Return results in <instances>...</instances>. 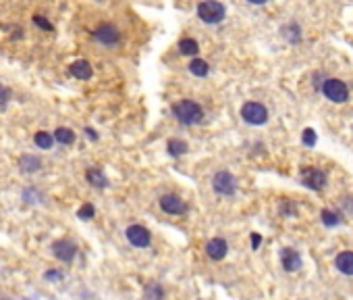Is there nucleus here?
Returning a JSON list of instances; mask_svg holds the SVG:
<instances>
[{
  "label": "nucleus",
  "instance_id": "obj_1",
  "mask_svg": "<svg viewBox=\"0 0 353 300\" xmlns=\"http://www.w3.org/2000/svg\"><path fill=\"white\" fill-rule=\"evenodd\" d=\"M91 40L102 48H116L123 42V32L110 21H102L89 32Z\"/></svg>",
  "mask_w": 353,
  "mask_h": 300
},
{
  "label": "nucleus",
  "instance_id": "obj_2",
  "mask_svg": "<svg viewBox=\"0 0 353 300\" xmlns=\"http://www.w3.org/2000/svg\"><path fill=\"white\" fill-rule=\"evenodd\" d=\"M173 115L185 125H196L202 121L204 109L196 100H179L173 104Z\"/></svg>",
  "mask_w": 353,
  "mask_h": 300
},
{
  "label": "nucleus",
  "instance_id": "obj_3",
  "mask_svg": "<svg viewBox=\"0 0 353 300\" xmlns=\"http://www.w3.org/2000/svg\"><path fill=\"white\" fill-rule=\"evenodd\" d=\"M241 117H243V121L249 123V125H264L268 121V109L262 102L249 100L241 106Z\"/></svg>",
  "mask_w": 353,
  "mask_h": 300
},
{
  "label": "nucleus",
  "instance_id": "obj_4",
  "mask_svg": "<svg viewBox=\"0 0 353 300\" xmlns=\"http://www.w3.org/2000/svg\"><path fill=\"white\" fill-rule=\"evenodd\" d=\"M322 92L324 96L331 100V102H347L349 100V88L345 81L341 79H335V77H328L324 83H322Z\"/></svg>",
  "mask_w": 353,
  "mask_h": 300
},
{
  "label": "nucleus",
  "instance_id": "obj_5",
  "mask_svg": "<svg viewBox=\"0 0 353 300\" xmlns=\"http://www.w3.org/2000/svg\"><path fill=\"white\" fill-rule=\"evenodd\" d=\"M198 17L204 23H220L224 19V7L216 0H204L198 7Z\"/></svg>",
  "mask_w": 353,
  "mask_h": 300
},
{
  "label": "nucleus",
  "instance_id": "obj_6",
  "mask_svg": "<svg viewBox=\"0 0 353 300\" xmlns=\"http://www.w3.org/2000/svg\"><path fill=\"white\" fill-rule=\"evenodd\" d=\"M212 188L222 196H233L237 192V179L229 171H218L212 177Z\"/></svg>",
  "mask_w": 353,
  "mask_h": 300
},
{
  "label": "nucleus",
  "instance_id": "obj_7",
  "mask_svg": "<svg viewBox=\"0 0 353 300\" xmlns=\"http://www.w3.org/2000/svg\"><path fill=\"white\" fill-rule=\"evenodd\" d=\"M301 179H303V184L312 190H322L328 182V177L322 169H318V167H303L301 169Z\"/></svg>",
  "mask_w": 353,
  "mask_h": 300
},
{
  "label": "nucleus",
  "instance_id": "obj_8",
  "mask_svg": "<svg viewBox=\"0 0 353 300\" xmlns=\"http://www.w3.org/2000/svg\"><path fill=\"white\" fill-rule=\"evenodd\" d=\"M125 235H127V240H129V244L135 246V248H148L150 242H152V235L144 225H129L125 231Z\"/></svg>",
  "mask_w": 353,
  "mask_h": 300
},
{
  "label": "nucleus",
  "instance_id": "obj_9",
  "mask_svg": "<svg viewBox=\"0 0 353 300\" xmlns=\"http://www.w3.org/2000/svg\"><path fill=\"white\" fill-rule=\"evenodd\" d=\"M52 254L62 263H71L77 254V246H75V242H71V240H56L52 244Z\"/></svg>",
  "mask_w": 353,
  "mask_h": 300
},
{
  "label": "nucleus",
  "instance_id": "obj_10",
  "mask_svg": "<svg viewBox=\"0 0 353 300\" xmlns=\"http://www.w3.org/2000/svg\"><path fill=\"white\" fill-rule=\"evenodd\" d=\"M227 252H229V244H227V240H224V238H212V240H208L206 254L212 261H222L224 256H227Z\"/></svg>",
  "mask_w": 353,
  "mask_h": 300
},
{
  "label": "nucleus",
  "instance_id": "obj_11",
  "mask_svg": "<svg viewBox=\"0 0 353 300\" xmlns=\"http://www.w3.org/2000/svg\"><path fill=\"white\" fill-rule=\"evenodd\" d=\"M160 208L169 215H181V213H185L187 206L177 194H164L162 198H160Z\"/></svg>",
  "mask_w": 353,
  "mask_h": 300
},
{
  "label": "nucleus",
  "instance_id": "obj_12",
  "mask_svg": "<svg viewBox=\"0 0 353 300\" xmlns=\"http://www.w3.org/2000/svg\"><path fill=\"white\" fill-rule=\"evenodd\" d=\"M280 263H283V269L285 271H297V269H301V256L297 250L293 248H283L280 252Z\"/></svg>",
  "mask_w": 353,
  "mask_h": 300
},
{
  "label": "nucleus",
  "instance_id": "obj_13",
  "mask_svg": "<svg viewBox=\"0 0 353 300\" xmlns=\"http://www.w3.org/2000/svg\"><path fill=\"white\" fill-rule=\"evenodd\" d=\"M69 73H71L73 77L85 81V79H89V77L93 75V69H91V65L85 61V58H79V61H75V63L69 65Z\"/></svg>",
  "mask_w": 353,
  "mask_h": 300
},
{
  "label": "nucleus",
  "instance_id": "obj_14",
  "mask_svg": "<svg viewBox=\"0 0 353 300\" xmlns=\"http://www.w3.org/2000/svg\"><path fill=\"white\" fill-rule=\"evenodd\" d=\"M335 267H337V271H341L343 275H353V250L339 252L337 259H335Z\"/></svg>",
  "mask_w": 353,
  "mask_h": 300
},
{
  "label": "nucleus",
  "instance_id": "obj_15",
  "mask_svg": "<svg viewBox=\"0 0 353 300\" xmlns=\"http://www.w3.org/2000/svg\"><path fill=\"white\" fill-rule=\"evenodd\" d=\"M19 169L23 173H36L42 169V159L36 157V155H23L19 159Z\"/></svg>",
  "mask_w": 353,
  "mask_h": 300
},
{
  "label": "nucleus",
  "instance_id": "obj_16",
  "mask_svg": "<svg viewBox=\"0 0 353 300\" xmlns=\"http://www.w3.org/2000/svg\"><path fill=\"white\" fill-rule=\"evenodd\" d=\"M85 177H87V182L91 184V186H96V188H106L108 186V179H106V175L100 171V169H87V173H85Z\"/></svg>",
  "mask_w": 353,
  "mask_h": 300
},
{
  "label": "nucleus",
  "instance_id": "obj_17",
  "mask_svg": "<svg viewBox=\"0 0 353 300\" xmlns=\"http://www.w3.org/2000/svg\"><path fill=\"white\" fill-rule=\"evenodd\" d=\"M54 140L62 146H71L75 142V132L69 127H56L54 130Z\"/></svg>",
  "mask_w": 353,
  "mask_h": 300
},
{
  "label": "nucleus",
  "instance_id": "obj_18",
  "mask_svg": "<svg viewBox=\"0 0 353 300\" xmlns=\"http://www.w3.org/2000/svg\"><path fill=\"white\" fill-rule=\"evenodd\" d=\"M54 134H48V132H38L34 136V144L40 148V150H50L54 146Z\"/></svg>",
  "mask_w": 353,
  "mask_h": 300
},
{
  "label": "nucleus",
  "instance_id": "obj_19",
  "mask_svg": "<svg viewBox=\"0 0 353 300\" xmlns=\"http://www.w3.org/2000/svg\"><path fill=\"white\" fill-rule=\"evenodd\" d=\"M179 50H181V54L194 56V54H198L200 46H198V42H196L194 38H183V40L179 42Z\"/></svg>",
  "mask_w": 353,
  "mask_h": 300
},
{
  "label": "nucleus",
  "instance_id": "obj_20",
  "mask_svg": "<svg viewBox=\"0 0 353 300\" xmlns=\"http://www.w3.org/2000/svg\"><path fill=\"white\" fill-rule=\"evenodd\" d=\"M167 150H169V155H173V157H181V155H185V153H187V144H185L183 140L173 138V140H169Z\"/></svg>",
  "mask_w": 353,
  "mask_h": 300
},
{
  "label": "nucleus",
  "instance_id": "obj_21",
  "mask_svg": "<svg viewBox=\"0 0 353 300\" xmlns=\"http://www.w3.org/2000/svg\"><path fill=\"white\" fill-rule=\"evenodd\" d=\"M189 71L194 75H198V77H204V75H208L210 67H208L206 61H202V58H194V61L189 63Z\"/></svg>",
  "mask_w": 353,
  "mask_h": 300
},
{
  "label": "nucleus",
  "instance_id": "obj_22",
  "mask_svg": "<svg viewBox=\"0 0 353 300\" xmlns=\"http://www.w3.org/2000/svg\"><path fill=\"white\" fill-rule=\"evenodd\" d=\"M13 88L9 85V83H5V81H0V109L3 106H7L11 100H13Z\"/></svg>",
  "mask_w": 353,
  "mask_h": 300
},
{
  "label": "nucleus",
  "instance_id": "obj_23",
  "mask_svg": "<svg viewBox=\"0 0 353 300\" xmlns=\"http://www.w3.org/2000/svg\"><path fill=\"white\" fill-rule=\"evenodd\" d=\"M320 215H322V223H324V225H328V227H335V225H339V223H341L339 215H337V213H333V211H328V208H324V211L320 213Z\"/></svg>",
  "mask_w": 353,
  "mask_h": 300
},
{
  "label": "nucleus",
  "instance_id": "obj_24",
  "mask_svg": "<svg viewBox=\"0 0 353 300\" xmlns=\"http://www.w3.org/2000/svg\"><path fill=\"white\" fill-rule=\"evenodd\" d=\"M146 296H148L150 300H162V298H164V290L160 288L158 284H152V286L146 290Z\"/></svg>",
  "mask_w": 353,
  "mask_h": 300
},
{
  "label": "nucleus",
  "instance_id": "obj_25",
  "mask_svg": "<svg viewBox=\"0 0 353 300\" xmlns=\"http://www.w3.org/2000/svg\"><path fill=\"white\" fill-rule=\"evenodd\" d=\"M93 206L91 204H83L81 208H79V211H77V217H81V219H91L93 217Z\"/></svg>",
  "mask_w": 353,
  "mask_h": 300
},
{
  "label": "nucleus",
  "instance_id": "obj_26",
  "mask_svg": "<svg viewBox=\"0 0 353 300\" xmlns=\"http://www.w3.org/2000/svg\"><path fill=\"white\" fill-rule=\"evenodd\" d=\"M303 144H305V146H314V144H316V134H314V130L308 127V130L303 132Z\"/></svg>",
  "mask_w": 353,
  "mask_h": 300
},
{
  "label": "nucleus",
  "instance_id": "obj_27",
  "mask_svg": "<svg viewBox=\"0 0 353 300\" xmlns=\"http://www.w3.org/2000/svg\"><path fill=\"white\" fill-rule=\"evenodd\" d=\"M44 277H46V280H50V282H54V280H58V282H60V280H62V273H60V271H46V273H44Z\"/></svg>",
  "mask_w": 353,
  "mask_h": 300
},
{
  "label": "nucleus",
  "instance_id": "obj_28",
  "mask_svg": "<svg viewBox=\"0 0 353 300\" xmlns=\"http://www.w3.org/2000/svg\"><path fill=\"white\" fill-rule=\"evenodd\" d=\"M260 242H262L260 233H251V246H253V248H258V246H260Z\"/></svg>",
  "mask_w": 353,
  "mask_h": 300
},
{
  "label": "nucleus",
  "instance_id": "obj_29",
  "mask_svg": "<svg viewBox=\"0 0 353 300\" xmlns=\"http://www.w3.org/2000/svg\"><path fill=\"white\" fill-rule=\"evenodd\" d=\"M13 3V0H0V9H5V7H9Z\"/></svg>",
  "mask_w": 353,
  "mask_h": 300
},
{
  "label": "nucleus",
  "instance_id": "obj_30",
  "mask_svg": "<svg viewBox=\"0 0 353 300\" xmlns=\"http://www.w3.org/2000/svg\"><path fill=\"white\" fill-rule=\"evenodd\" d=\"M247 3H251V5H264V3H268V0H247Z\"/></svg>",
  "mask_w": 353,
  "mask_h": 300
}]
</instances>
